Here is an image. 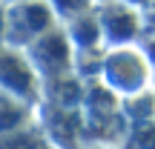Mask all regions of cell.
Listing matches in <instances>:
<instances>
[{"label":"cell","mask_w":155,"mask_h":149,"mask_svg":"<svg viewBox=\"0 0 155 149\" xmlns=\"http://www.w3.org/2000/svg\"><path fill=\"white\" fill-rule=\"evenodd\" d=\"M12 3H23V0H12Z\"/></svg>","instance_id":"obj_4"},{"label":"cell","mask_w":155,"mask_h":149,"mask_svg":"<svg viewBox=\"0 0 155 149\" xmlns=\"http://www.w3.org/2000/svg\"><path fill=\"white\" fill-rule=\"evenodd\" d=\"M132 29H135V15L129 11V6L109 3L106 9H101V32H109L112 37L121 40L124 34H132Z\"/></svg>","instance_id":"obj_1"},{"label":"cell","mask_w":155,"mask_h":149,"mask_svg":"<svg viewBox=\"0 0 155 149\" xmlns=\"http://www.w3.org/2000/svg\"><path fill=\"white\" fill-rule=\"evenodd\" d=\"M52 9L61 17H81L89 9V0H52Z\"/></svg>","instance_id":"obj_2"},{"label":"cell","mask_w":155,"mask_h":149,"mask_svg":"<svg viewBox=\"0 0 155 149\" xmlns=\"http://www.w3.org/2000/svg\"><path fill=\"white\" fill-rule=\"evenodd\" d=\"M129 3H144V0H129Z\"/></svg>","instance_id":"obj_3"}]
</instances>
